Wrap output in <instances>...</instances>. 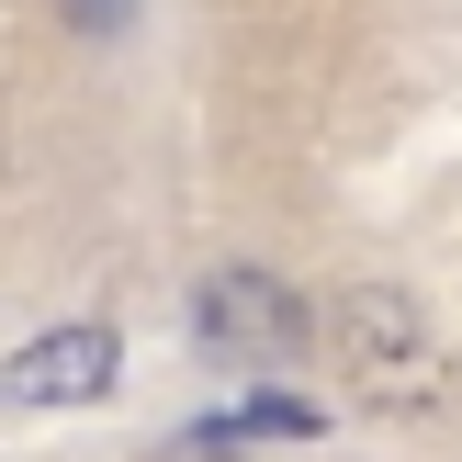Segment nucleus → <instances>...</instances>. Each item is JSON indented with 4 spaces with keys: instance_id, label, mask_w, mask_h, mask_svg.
Instances as JSON below:
<instances>
[{
    "instance_id": "1",
    "label": "nucleus",
    "mask_w": 462,
    "mask_h": 462,
    "mask_svg": "<svg viewBox=\"0 0 462 462\" xmlns=\"http://www.w3.org/2000/svg\"><path fill=\"white\" fill-rule=\"evenodd\" d=\"M328 328H338V373H350L361 406H383V418H429V406L451 395V350L429 338V316L406 305V293L361 282V293H338Z\"/></svg>"
},
{
    "instance_id": "2",
    "label": "nucleus",
    "mask_w": 462,
    "mask_h": 462,
    "mask_svg": "<svg viewBox=\"0 0 462 462\" xmlns=\"http://www.w3.org/2000/svg\"><path fill=\"white\" fill-rule=\"evenodd\" d=\"M203 350L215 361H248V373H282L293 350H305V305H293V282H271V271H215L192 305Z\"/></svg>"
},
{
    "instance_id": "3",
    "label": "nucleus",
    "mask_w": 462,
    "mask_h": 462,
    "mask_svg": "<svg viewBox=\"0 0 462 462\" xmlns=\"http://www.w3.org/2000/svg\"><path fill=\"white\" fill-rule=\"evenodd\" d=\"M113 373H125L113 328H45L12 350V406H90Z\"/></svg>"
},
{
    "instance_id": "4",
    "label": "nucleus",
    "mask_w": 462,
    "mask_h": 462,
    "mask_svg": "<svg viewBox=\"0 0 462 462\" xmlns=\"http://www.w3.org/2000/svg\"><path fill=\"white\" fill-rule=\"evenodd\" d=\"M316 429L328 418H316L305 395H260V406H237V418H215L203 440H316Z\"/></svg>"
}]
</instances>
